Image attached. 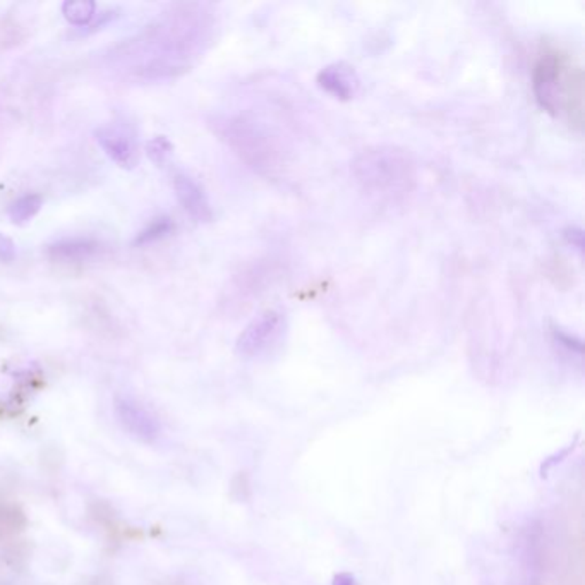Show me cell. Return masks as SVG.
<instances>
[{
    "label": "cell",
    "mask_w": 585,
    "mask_h": 585,
    "mask_svg": "<svg viewBox=\"0 0 585 585\" xmlns=\"http://www.w3.org/2000/svg\"><path fill=\"white\" fill-rule=\"evenodd\" d=\"M88 515H90V519H91L95 524L105 527L108 531H110V527H112V529L117 527L115 510L112 508L110 503H106L105 500H93V502L88 505Z\"/></svg>",
    "instance_id": "cell-15"
},
{
    "label": "cell",
    "mask_w": 585,
    "mask_h": 585,
    "mask_svg": "<svg viewBox=\"0 0 585 585\" xmlns=\"http://www.w3.org/2000/svg\"><path fill=\"white\" fill-rule=\"evenodd\" d=\"M332 585H357V582H355V577H354L352 573L342 572V573L335 575V579H333V584Z\"/></svg>",
    "instance_id": "cell-21"
},
{
    "label": "cell",
    "mask_w": 585,
    "mask_h": 585,
    "mask_svg": "<svg viewBox=\"0 0 585 585\" xmlns=\"http://www.w3.org/2000/svg\"><path fill=\"white\" fill-rule=\"evenodd\" d=\"M174 191L184 212L198 223H210L213 208L205 189L186 174H177L174 179Z\"/></svg>",
    "instance_id": "cell-10"
},
{
    "label": "cell",
    "mask_w": 585,
    "mask_h": 585,
    "mask_svg": "<svg viewBox=\"0 0 585 585\" xmlns=\"http://www.w3.org/2000/svg\"><path fill=\"white\" fill-rule=\"evenodd\" d=\"M352 176L359 187L381 201L407 198L417 183L416 163L397 146L378 144L363 150L352 161Z\"/></svg>",
    "instance_id": "cell-3"
},
{
    "label": "cell",
    "mask_w": 585,
    "mask_h": 585,
    "mask_svg": "<svg viewBox=\"0 0 585 585\" xmlns=\"http://www.w3.org/2000/svg\"><path fill=\"white\" fill-rule=\"evenodd\" d=\"M27 526V513L21 506L0 500V544L16 539Z\"/></svg>",
    "instance_id": "cell-11"
},
{
    "label": "cell",
    "mask_w": 585,
    "mask_h": 585,
    "mask_svg": "<svg viewBox=\"0 0 585 585\" xmlns=\"http://www.w3.org/2000/svg\"><path fill=\"white\" fill-rule=\"evenodd\" d=\"M532 90L537 105L553 117H566L577 131L584 122V76L565 53L544 49L532 73Z\"/></svg>",
    "instance_id": "cell-2"
},
{
    "label": "cell",
    "mask_w": 585,
    "mask_h": 585,
    "mask_svg": "<svg viewBox=\"0 0 585 585\" xmlns=\"http://www.w3.org/2000/svg\"><path fill=\"white\" fill-rule=\"evenodd\" d=\"M230 495L238 502H247L251 496V480L247 472H239L236 478L232 479L230 484Z\"/></svg>",
    "instance_id": "cell-18"
},
{
    "label": "cell",
    "mask_w": 585,
    "mask_h": 585,
    "mask_svg": "<svg viewBox=\"0 0 585 585\" xmlns=\"http://www.w3.org/2000/svg\"><path fill=\"white\" fill-rule=\"evenodd\" d=\"M316 82L324 93L340 102L354 100L361 91V78L355 67L344 60L324 66L316 76Z\"/></svg>",
    "instance_id": "cell-8"
},
{
    "label": "cell",
    "mask_w": 585,
    "mask_h": 585,
    "mask_svg": "<svg viewBox=\"0 0 585 585\" xmlns=\"http://www.w3.org/2000/svg\"><path fill=\"white\" fill-rule=\"evenodd\" d=\"M216 27L218 16L212 4H172L131 38L110 47L104 62L121 80H176L189 73L212 47Z\"/></svg>",
    "instance_id": "cell-1"
},
{
    "label": "cell",
    "mask_w": 585,
    "mask_h": 585,
    "mask_svg": "<svg viewBox=\"0 0 585 585\" xmlns=\"http://www.w3.org/2000/svg\"><path fill=\"white\" fill-rule=\"evenodd\" d=\"M42 207H43V199L40 194H25L9 207V218L16 225H25L40 213Z\"/></svg>",
    "instance_id": "cell-13"
},
{
    "label": "cell",
    "mask_w": 585,
    "mask_h": 585,
    "mask_svg": "<svg viewBox=\"0 0 585 585\" xmlns=\"http://www.w3.org/2000/svg\"><path fill=\"white\" fill-rule=\"evenodd\" d=\"M287 333V315L280 309H266L242 330L236 342V350L240 357L246 359L263 357L282 346Z\"/></svg>",
    "instance_id": "cell-5"
},
{
    "label": "cell",
    "mask_w": 585,
    "mask_h": 585,
    "mask_svg": "<svg viewBox=\"0 0 585 585\" xmlns=\"http://www.w3.org/2000/svg\"><path fill=\"white\" fill-rule=\"evenodd\" d=\"M176 230V223L170 216H159L155 220H152L134 239V246L136 247H144L150 244H155L159 240H163L168 238L172 232Z\"/></svg>",
    "instance_id": "cell-12"
},
{
    "label": "cell",
    "mask_w": 585,
    "mask_h": 585,
    "mask_svg": "<svg viewBox=\"0 0 585 585\" xmlns=\"http://www.w3.org/2000/svg\"><path fill=\"white\" fill-rule=\"evenodd\" d=\"M174 144L167 136H157L146 143V155L157 165H163L172 157Z\"/></svg>",
    "instance_id": "cell-16"
},
{
    "label": "cell",
    "mask_w": 585,
    "mask_h": 585,
    "mask_svg": "<svg viewBox=\"0 0 585 585\" xmlns=\"http://www.w3.org/2000/svg\"><path fill=\"white\" fill-rule=\"evenodd\" d=\"M563 239L579 254L584 253V230L581 227H566L563 230Z\"/></svg>",
    "instance_id": "cell-19"
},
{
    "label": "cell",
    "mask_w": 585,
    "mask_h": 585,
    "mask_svg": "<svg viewBox=\"0 0 585 585\" xmlns=\"http://www.w3.org/2000/svg\"><path fill=\"white\" fill-rule=\"evenodd\" d=\"M105 251L100 240L91 238H66L52 242L47 247V256L55 263L78 265L98 258Z\"/></svg>",
    "instance_id": "cell-9"
},
{
    "label": "cell",
    "mask_w": 585,
    "mask_h": 585,
    "mask_svg": "<svg viewBox=\"0 0 585 585\" xmlns=\"http://www.w3.org/2000/svg\"><path fill=\"white\" fill-rule=\"evenodd\" d=\"M97 9L93 0H67L62 4L64 18L74 27H88L97 16Z\"/></svg>",
    "instance_id": "cell-14"
},
{
    "label": "cell",
    "mask_w": 585,
    "mask_h": 585,
    "mask_svg": "<svg viewBox=\"0 0 585 585\" xmlns=\"http://www.w3.org/2000/svg\"><path fill=\"white\" fill-rule=\"evenodd\" d=\"M18 256V249L14 240L0 234V263H12Z\"/></svg>",
    "instance_id": "cell-20"
},
{
    "label": "cell",
    "mask_w": 585,
    "mask_h": 585,
    "mask_svg": "<svg viewBox=\"0 0 585 585\" xmlns=\"http://www.w3.org/2000/svg\"><path fill=\"white\" fill-rule=\"evenodd\" d=\"M551 333H553V340H555L559 347H563L566 352H572V354L582 355V352H584V344H582V340H581L577 335H573V333H570V332H565V330H561V328H553Z\"/></svg>",
    "instance_id": "cell-17"
},
{
    "label": "cell",
    "mask_w": 585,
    "mask_h": 585,
    "mask_svg": "<svg viewBox=\"0 0 585 585\" xmlns=\"http://www.w3.org/2000/svg\"><path fill=\"white\" fill-rule=\"evenodd\" d=\"M95 139L106 157L119 167L131 170L139 161V148L134 134L121 124H106L95 131Z\"/></svg>",
    "instance_id": "cell-7"
},
{
    "label": "cell",
    "mask_w": 585,
    "mask_h": 585,
    "mask_svg": "<svg viewBox=\"0 0 585 585\" xmlns=\"http://www.w3.org/2000/svg\"><path fill=\"white\" fill-rule=\"evenodd\" d=\"M113 414L121 427L136 441L153 443L159 440V419L139 402L126 395L115 397Z\"/></svg>",
    "instance_id": "cell-6"
},
{
    "label": "cell",
    "mask_w": 585,
    "mask_h": 585,
    "mask_svg": "<svg viewBox=\"0 0 585 585\" xmlns=\"http://www.w3.org/2000/svg\"><path fill=\"white\" fill-rule=\"evenodd\" d=\"M213 133L216 134L227 146L234 150L247 165L263 172L277 165L278 150L275 141L265 129L244 117H216L213 119Z\"/></svg>",
    "instance_id": "cell-4"
}]
</instances>
